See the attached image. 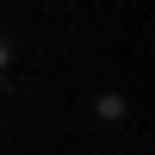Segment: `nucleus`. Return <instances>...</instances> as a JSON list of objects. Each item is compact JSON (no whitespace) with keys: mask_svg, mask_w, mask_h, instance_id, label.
Here are the masks:
<instances>
[{"mask_svg":"<svg viewBox=\"0 0 155 155\" xmlns=\"http://www.w3.org/2000/svg\"><path fill=\"white\" fill-rule=\"evenodd\" d=\"M93 118H99V124H124V118H130L124 93H112V87H106V93H93Z\"/></svg>","mask_w":155,"mask_h":155,"instance_id":"f257e3e1","label":"nucleus"},{"mask_svg":"<svg viewBox=\"0 0 155 155\" xmlns=\"http://www.w3.org/2000/svg\"><path fill=\"white\" fill-rule=\"evenodd\" d=\"M12 62H19V44L12 31H0V87H12Z\"/></svg>","mask_w":155,"mask_h":155,"instance_id":"f03ea898","label":"nucleus"}]
</instances>
